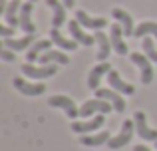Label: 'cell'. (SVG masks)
<instances>
[{
	"label": "cell",
	"instance_id": "obj_1",
	"mask_svg": "<svg viewBox=\"0 0 157 151\" xmlns=\"http://www.w3.org/2000/svg\"><path fill=\"white\" fill-rule=\"evenodd\" d=\"M133 131H135V121L133 119H125L121 123V131L117 133L115 137H111L107 141V147L109 149H121L123 145H127L133 137Z\"/></svg>",
	"mask_w": 157,
	"mask_h": 151
},
{
	"label": "cell",
	"instance_id": "obj_2",
	"mask_svg": "<svg viewBox=\"0 0 157 151\" xmlns=\"http://www.w3.org/2000/svg\"><path fill=\"white\" fill-rule=\"evenodd\" d=\"M113 109V105L105 100H100V97H94V100L84 101V105L80 108V117H90V115H98V113H109Z\"/></svg>",
	"mask_w": 157,
	"mask_h": 151
},
{
	"label": "cell",
	"instance_id": "obj_3",
	"mask_svg": "<svg viewBox=\"0 0 157 151\" xmlns=\"http://www.w3.org/2000/svg\"><path fill=\"white\" fill-rule=\"evenodd\" d=\"M48 105H52V108H60L66 111V115L72 117V119H76V117H80V109H78L76 101L72 100V97L68 96H62V93H58V96H50L48 97Z\"/></svg>",
	"mask_w": 157,
	"mask_h": 151
},
{
	"label": "cell",
	"instance_id": "obj_4",
	"mask_svg": "<svg viewBox=\"0 0 157 151\" xmlns=\"http://www.w3.org/2000/svg\"><path fill=\"white\" fill-rule=\"evenodd\" d=\"M129 58H131V62L139 68L143 85H149L151 81H153V66H151V60L147 58L145 54H141V52H133Z\"/></svg>",
	"mask_w": 157,
	"mask_h": 151
},
{
	"label": "cell",
	"instance_id": "obj_5",
	"mask_svg": "<svg viewBox=\"0 0 157 151\" xmlns=\"http://www.w3.org/2000/svg\"><path fill=\"white\" fill-rule=\"evenodd\" d=\"M104 123H105L104 113H98V115H94L92 119H86V121H72V125H70V127H72L74 133H80V135H90L92 131L100 129Z\"/></svg>",
	"mask_w": 157,
	"mask_h": 151
},
{
	"label": "cell",
	"instance_id": "obj_6",
	"mask_svg": "<svg viewBox=\"0 0 157 151\" xmlns=\"http://www.w3.org/2000/svg\"><path fill=\"white\" fill-rule=\"evenodd\" d=\"M22 74L32 77V80H46V77H52L58 72V66L54 64H48V66H34V64H22Z\"/></svg>",
	"mask_w": 157,
	"mask_h": 151
},
{
	"label": "cell",
	"instance_id": "obj_7",
	"mask_svg": "<svg viewBox=\"0 0 157 151\" xmlns=\"http://www.w3.org/2000/svg\"><path fill=\"white\" fill-rule=\"evenodd\" d=\"M133 121H135V133L143 141H157V129L147 125V115L143 111H135Z\"/></svg>",
	"mask_w": 157,
	"mask_h": 151
},
{
	"label": "cell",
	"instance_id": "obj_8",
	"mask_svg": "<svg viewBox=\"0 0 157 151\" xmlns=\"http://www.w3.org/2000/svg\"><path fill=\"white\" fill-rule=\"evenodd\" d=\"M96 97L109 101V104L113 105V111H117V113L125 111V100H123L121 93L115 92V89H111V88H100V89H96Z\"/></svg>",
	"mask_w": 157,
	"mask_h": 151
},
{
	"label": "cell",
	"instance_id": "obj_9",
	"mask_svg": "<svg viewBox=\"0 0 157 151\" xmlns=\"http://www.w3.org/2000/svg\"><path fill=\"white\" fill-rule=\"evenodd\" d=\"M111 72V64H107V62H100V64H96V66L90 70V76H88V88L90 89H100V81H101V77L107 76Z\"/></svg>",
	"mask_w": 157,
	"mask_h": 151
},
{
	"label": "cell",
	"instance_id": "obj_10",
	"mask_svg": "<svg viewBox=\"0 0 157 151\" xmlns=\"http://www.w3.org/2000/svg\"><path fill=\"white\" fill-rule=\"evenodd\" d=\"M82 24L78 22L76 18L74 20H70L68 22V30H70V34H72V38L76 40L78 44H82V46H94L96 44V36H90V34H86L84 30H82Z\"/></svg>",
	"mask_w": 157,
	"mask_h": 151
},
{
	"label": "cell",
	"instance_id": "obj_11",
	"mask_svg": "<svg viewBox=\"0 0 157 151\" xmlns=\"http://www.w3.org/2000/svg\"><path fill=\"white\" fill-rule=\"evenodd\" d=\"M123 36H125L123 28L119 26V24H111V30H109L111 48H113V52H115V54H119V56H125L127 54V44H125V40H123Z\"/></svg>",
	"mask_w": 157,
	"mask_h": 151
},
{
	"label": "cell",
	"instance_id": "obj_12",
	"mask_svg": "<svg viewBox=\"0 0 157 151\" xmlns=\"http://www.w3.org/2000/svg\"><path fill=\"white\" fill-rule=\"evenodd\" d=\"M14 88L18 89L20 93H24V96H32V97H36V96H42L44 92H46V85L44 84H32V81H26L24 77H14Z\"/></svg>",
	"mask_w": 157,
	"mask_h": 151
},
{
	"label": "cell",
	"instance_id": "obj_13",
	"mask_svg": "<svg viewBox=\"0 0 157 151\" xmlns=\"http://www.w3.org/2000/svg\"><path fill=\"white\" fill-rule=\"evenodd\" d=\"M22 4L24 2H20V0H10L6 4V8H4V22L8 26H12V28L20 26V8H22Z\"/></svg>",
	"mask_w": 157,
	"mask_h": 151
},
{
	"label": "cell",
	"instance_id": "obj_14",
	"mask_svg": "<svg viewBox=\"0 0 157 151\" xmlns=\"http://www.w3.org/2000/svg\"><path fill=\"white\" fill-rule=\"evenodd\" d=\"M32 4L34 2H24L22 8H20V28L26 34H36V26L32 22V10H34Z\"/></svg>",
	"mask_w": 157,
	"mask_h": 151
},
{
	"label": "cell",
	"instance_id": "obj_15",
	"mask_svg": "<svg viewBox=\"0 0 157 151\" xmlns=\"http://www.w3.org/2000/svg\"><path fill=\"white\" fill-rule=\"evenodd\" d=\"M107 81H109L111 89H115V92H119V93H125V96H133L135 93V88L131 84H127V81H123L121 76L115 70H111L109 74H107Z\"/></svg>",
	"mask_w": 157,
	"mask_h": 151
},
{
	"label": "cell",
	"instance_id": "obj_16",
	"mask_svg": "<svg viewBox=\"0 0 157 151\" xmlns=\"http://www.w3.org/2000/svg\"><path fill=\"white\" fill-rule=\"evenodd\" d=\"M111 16H113V18H115V22H117L119 26L123 28L125 36H133V34H135L133 18H131V16L127 14L125 10H121V8H113V10H111Z\"/></svg>",
	"mask_w": 157,
	"mask_h": 151
},
{
	"label": "cell",
	"instance_id": "obj_17",
	"mask_svg": "<svg viewBox=\"0 0 157 151\" xmlns=\"http://www.w3.org/2000/svg\"><path fill=\"white\" fill-rule=\"evenodd\" d=\"M76 20L84 28H90V30H101V28L107 26V20L105 18H92V16L86 14L84 10H76Z\"/></svg>",
	"mask_w": 157,
	"mask_h": 151
},
{
	"label": "cell",
	"instance_id": "obj_18",
	"mask_svg": "<svg viewBox=\"0 0 157 151\" xmlns=\"http://www.w3.org/2000/svg\"><path fill=\"white\" fill-rule=\"evenodd\" d=\"M32 44H34V34H26L24 38H4L2 46L10 48L14 52H22V50H30Z\"/></svg>",
	"mask_w": 157,
	"mask_h": 151
},
{
	"label": "cell",
	"instance_id": "obj_19",
	"mask_svg": "<svg viewBox=\"0 0 157 151\" xmlns=\"http://www.w3.org/2000/svg\"><path fill=\"white\" fill-rule=\"evenodd\" d=\"M96 44H98V60L100 62H105L107 60V56H109V52L113 50L111 48V40H109V36H105L104 32H100V30H96Z\"/></svg>",
	"mask_w": 157,
	"mask_h": 151
},
{
	"label": "cell",
	"instance_id": "obj_20",
	"mask_svg": "<svg viewBox=\"0 0 157 151\" xmlns=\"http://www.w3.org/2000/svg\"><path fill=\"white\" fill-rule=\"evenodd\" d=\"M46 4L52 8L54 16H52V28H60L66 22V6L62 0H46Z\"/></svg>",
	"mask_w": 157,
	"mask_h": 151
},
{
	"label": "cell",
	"instance_id": "obj_21",
	"mask_svg": "<svg viewBox=\"0 0 157 151\" xmlns=\"http://www.w3.org/2000/svg\"><path fill=\"white\" fill-rule=\"evenodd\" d=\"M52 44H54L52 40H36V42L30 46V50L26 52V60H28V64L38 62V58H40V56H42L46 50H50Z\"/></svg>",
	"mask_w": 157,
	"mask_h": 151
},
{
	"label": "cell",
	"instance_id": "obj_22",
	"mask_svg": "<svg viewBox=\"0 0 157 151\" xmlns=\"http://www.w3.org/2000/svg\"><path fill=\"white\" fill-rule=\"evenodd\" d=\"M50 40L56 44L58 48H64V50H68V52H74L78 48V42H76V40L66 38V36L60 32V28H52V30H50Z\"/></svg>",
	"mask_w": 157,
	"mask_h": 151
},
{
	"label": "cell",
	"instance_id": "obj_23",
	"mask_svg": "<svg viewBox=\"0 0 157 151\" xmlns=\"http://www.w3.org/2000/svg\"><path fill=\"white\" fill-rule=\"evenodd\" d=\"M38 62L42 64V66H48V64H64L66 66V64H70V58L60 50H46L38 58Z\"/></svg>",
	"mask_w": 157,
	"mask_h": 151
},
{
	"label": "cell",
	"instance_id": "obj_24",
	"mask_svg": "<svg viewBox=\"0 0 157 151\" xmlns=\"http://www.w3.org/2000/svg\"><path fill=\"white\" fill-rule=\"evenodd\" d=\"M111 137L109 131H100V133H90V135H82L80 137V143L86 145V147H100V145L107 143Z\"/></svg>",
	"mask_w": 157,
	"mask_h": 151
},
{
	"label": "cell",
	"instance_id": "obj_25",
	"mask_svg": "<svg viewBox=\"0 0 157 151\" xmlns=\"http://www.w3.org/2000/svg\"><path fill=\"white\" fill-rule=\"evenodd\" d=\"M155 36L157 38V22H141L135 28V38H145V36Z\"/></svg>",
	"mask_w": 157,
	"mask_h": 151
},
{
	"label": "cell",
	"instance_id": "obj_26",
	"mask_svg": "<svg viewBox=\"0 0 157 151\" xmlns=\"http://www.w3.org/2000/svg\"><path fill=\"white\" fill-rule=\"evenodd\" d=\"M141 48H143V54H145L151 62L157 64V50H155V44H153V40H151L149 36H145V38L141 40Z\"/></svg>",
	"mask_w": 157,
	"mask_h": 151
},
{
	"label": "cell",
	"instance_id": "obj_27",
	"mask_svg": "<svg viewBox=\"0 0 157 151\" xmlns=\"http://www.w3.org/2000/svg\"><path fill=\"white\" fill-rule=\"evenodd\" d=\"M0 58H2L4 62H14V60H16V54H14V50H10V48H2Z\"/></svg>",
	"mask_w": 157,
	"mask_h": 151
},
{
	"label": "cell",
	"instance_id": "obj_28",
	"mask_svg": "<svg viewBox=\"0 0 157 151\" xmlns=\"http://www.w3.org/2000/svg\"><path fill=\"white\" fill-rule=\"evenodd\" d=\"M14 30L16 28L8 26V24H2V26H0V36H2V38H12V36H14Z\"/></svg>",
	"mask_w": 157,
	"mask_h": 151
},
{
	"label": "cell",
	"instance_id": "obj_29",
	"mask_svg": "<svg viewBox=\"0 0 157 151\" xmlns=\"http://www.w3.org/2000/svg\"><path fill=\"white\" fill-rule=\"evenodd\" d=\"M62 2H64V6H66V8H74L76 0H62Z\"/></svg>",
	"mask_w": 157,
	"mask_h": 151
},
{
	"label": "cell",
	"instance_id": "obj_30",
	"mask_svg": "<svg viewBox=\"0 0 157 151\" xmlns=\"http://www.w3.org/2000/svg\"><path fill=\"white\" fill-rule=\"evenodd\" d=\"M133 151H151V149H149V147H145V145H135Z\"/></svg>",
	"mask_w": 157,
	"mask_h": 151
},
{
	"label": "cell",
	"instance_id": "obj_31",
	"mask_svg": "<svg viewBox=\"0 0 157 151\" xmlns=\"http://www.w3.org/2000/svg\"><path fill=\"white\" fill-rule=\"evenodd\" d=\"M28 2H36V0H28Z\"/></svg>",
	"mask_w": 157,
	"mask_h": 151
},
{
	"label": "cell",
	"instance_id": "obj_32",
	"mask_svg": "<svg viewBox=\"0 0 157 151\" xmlns=\"http://www.w3.org/2000/svg\"><path fill=\"white\" fill-rule=\"evenodd\" d=\"M155 149H157V141H155Z\"/></svg>",
	"mask_w": 157,
	"mask_h": 151
}]
</instances>
